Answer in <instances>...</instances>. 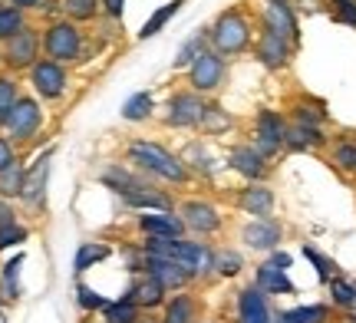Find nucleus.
<instances>
[{
  "mask_svg": "<svg viewBox=\"0 0 356 323\" xmlns=\"http://www.w3.org/2000/svg\"><path fill=\"white\" fill-rule=\"evenodd\" d=\"M50 158H53V145L43 152V156L26 168L24 179V192H20V201H26L30 208H43L47 201V179H50Z\"/></svg>",
  "mask_w": 356,
  "mask_h": 323,
  "instance_id": "17",
  "label": "nucleus"
},
{
  "mask_svg": "<svg viewBox=\"0 0 356 323\" xmlns=\"http://www.w3.org/2000/svg\"><path fill=\"white\" fill-rule=\"evenodd\" d=\"M327 287H330V304L337 310H356V281H346L337 274Z\"/></svg>",
  "mask_w": 356,
  "mask_h": 323,
  "instance_id": "29",
  "label": "nucleus"
},
{
  "mask_svg": "<svg viewBox=\"0 0 356 323\" xmlns=\"http://www.w3.org/2000/svg\"><path fill=\"white\" fill-rule=\"evenodd\" d=\"M274 205H277V194L267 181H248L238 192V208L251 218H274Z\"/></svg>",
  "mask_w": 356,
  "mask_h": 323,
  "instance_id": "13",
  "label": "nucleus"
},
{
  "mask_svg": "<svg viewBox=\"0 0 356 323\" xmlns=\"http://www.w3.org/2000/svg\"><path fill=\"white\" fill-rule=\"evenodd\" d=\"M198 323H211V320H198Z\"/></svg>",
  "mask_w": 356,
  "mask_h": 323,
  "instance_id": "54",
  "label": "nucleus"
},
{
  "mask_svg": "<svg viewBox=\"0 0 356 323\" xmlns=\"http://www.w3.org/2000/svg\"><path fill=\"white\" fill-rule=\"evenodd\" d=\"M10 7H17V10H30V7H43V0H10Z\"/></svg>",
  "mask_w": 356,
  "mask_h": 323,
  "instance_id": "51",
  "label": "nucleus"
},
{
  "mask_svg": "<svg viewBox=\"0 0 356 323\" xmlns=\"http://www.w3.org/2000/svg\"><path fill=\"white\" fill-rule=\"evenodd\" d=\"M208 50V30H198L195 37H188L185 43H181V50H178V56H175V69H185V66H191L202 53Z\"/></svg>",
  "mask_w": 356,
  "mask_h": 323,
  "instance_id": "32",
  "label": "nucleus"
},
{
  "mask_svg": "<svg viewBox=\"0 0 356 323\" xmlns=\"http://www.w3.org/2000/svg\"><path fill=\"white\" fill-rule=\"evenodd\" d=\"M126 201V208H132V211H168V215H175V201H172V194L162 192V188H145V192H136L129 194V198H122Z\"/></svg>",
  "mask_w": 356,
  "mask_h": 323,
  "instance_id": "25",
  "label": "nucleus"
},
{
  "mask_svg": "<svg viewBox=\"0 0 356 323\" xmlns=\"http://www.w3.org/2000/svg\"><path fill=\"white\" fill-rule=\"evenodd\" d=\"M139 320H142V310L126 297L109 300L102 307V323H139Z\"/></svg>",
  "mask_w": 356,
  "mask_h": 323,
  "instance_id": "28",
  "label": "nucleus"
},
{
  "mask_svg": "<svg viewBox=\"0 0 356 323\" xmlns=\"http://www.w3.org/2000/svg\"><path fill=\"white\" fill-rule=\"evenodd\" d=\"M165 109H168L165 122L172 129H198L202 126V113H204V99H202V92H195V90L175 92Z\"/></svg>",
  "mask_w": 356,
  "mask_h": 323,
  "instance_id": "9",
  "label": "nucleus"
},
{
  "mask_svg": "<svg viewBox=\"0 0 356 323\" xmlns=\"http://www.w3.org/2000/svg\"><path fill=\"white\" fill-rule=\"evenodd\" d=\"M24 179H26V168L20 165V158H17L10 168L0 172V198H7V201L20 198V192H24Z\"/></svg>",
  "mask_w": 356,
  "mask_h": 323,
  "instance_id": "30",
  "label": "nucleus"
},
{
  "mask_svg": "<svg viewBox=\"0 0 356 323\" xmlns=\"http://www.w3.org/2000/svg\"><path fill=\"white\" fill-rule=\"evenodd\" d=\"M323 145H327L323 126H300V122L287 126V139H284L287 152H314V149H323Z\"/></svg>",
  "mask_w": 356,
  "mask_h": 323,
  "instance_id": "22",
  "label": "nucleus"
},
{
  "mask_svg": "<svg viewBox=\"0 0 356 323\" xmlns=\"http://www.w3.org/2000/svg\"><path fill=\"white\" fill-rule=\"evenodd\" d=\"M257 63L267 66V69H284V66L291 63V56H293V43L291 40H284L277 37L274 30H261V37H257Z\"/></svg>",
  "mask_w": 356,
  "mask_h": 323,
  "instance_id": "19",
  "label": "nucleus"
},
{
  "mask_svg": "<svg viewBox=\"0 0 356 323\" xmlns=\"http://www.w3.org/2000/svg\"><path fill=\"white\" fill-rule=\"evenodd\" d=\"M73 297H76V307L83 313H102V307L109 304V300L102 297V294H96L86 281H76V284H73Z\"/></svg>",
  "mask_w": 356,
  "mask_h": 323,
  "instance_id": "37",
  "label": "nucleus"
},
{
  "mask_svg": "<svg viewBox=\"0 0 356 323\" xmlns=\"http://www.w3.org/2000/svg\"><path fill=\"white\" fill-rule=\"evenodd\" d=\"M20 267H24V251L20 254H13L7 264H3V271H0V281H3V297L7 300H17L20 297Z\"/></svg>",
  "mask_w": 356,
  "mask_h": 323,
  "instance_id": "36",
  "label": "nucleus"
},
{
  "mask_svg": "<svg viewBox=\"0 0 356 323\" xmlns=\"http://www.w3.org/2000/svg\"><path fill=\"white\" fill-rule=\"evenodd\" d=\"M26 238H30V228H24L20 221H13V224H3V228H0V251L24 245Z\"/></svg>",
  "mask_w": 356,
  "mask_h": 323,
  "instance_id": "44",
  "label": "nucleus"
},
{
  "mask_svg": "<svg viewBox=\"0 0 356 323\" xmlns=\"http://www.w3.org/2000/svg\"><path fill=\"white\" fill-rule=\"evenodd\" d=\"M264 26L274 30L277 37L291 40L293 47L300 40V26H297V13H293L291 0H264Z\"/></svg>",
  "mask_w": 356,
  "mask_h": 323,
  "instance_id": "15",
  "label": "nucleus"
},
{
  "mask_svg": "<svg viewBox=\"0 0 356 323\" xmlns=\"http://www.w3.org/2000/svg\"><path fill=\"white\" fill-rule=\"evenodd\" d=\"M126 300H132L136 307H139L142 313H152V310H162L168 300V290L155 277H149V274H136L132 281H129L126 294H122Z\"/></svg>",
  "mask_w": 356,
  "mask_h": 323,
  "instance_id": "11",
  "label": "nucleus"
},
{
  "mask_svg": "<svg viewBox=\"0 0 356 323\" xmlns=\"http://www.w3.org/2000/svg\"><path fill=\"white\" fill-rule=\"evenodd\" d=\"M17 221V211H13V205L7 201V198H0V228L3 224H13Z\"/></svg>",
  "mask_w": 356,
  "mask_h": 323,
  "instance_id": "49",
  "label": "nucleus"
},
{
  "mask_svg": "<svg viewBox=\"0 0 356 323\" xmlns=\"http://www.w3.org/2000/svg\"><path fill=\"white\" fill-rule=\"evenodd\" d=\"M228 168L248 181H264L270 175V162L257 152L254 145H234L228 152Z\"/></svg>",
  "mask_w": 356,
  "mask_h": 323,
  "instance_id": "16",
  "label": "nucleus"
},
{
  "mask_svg": "<svg viewBox=\"0 0 356 323\" xmlns=\"http://www.w3.org/2000/svg\"><path fill=\"white\" fill-rule=\"evenodd\" d=\"M24 26H26L24 10H17V7H0V40H3V43L10 37H17Z\"/></svg>",
  "mask_w": 356,
  "mask_h": 323,
  "instance_id": "40",
  "label": "nucleus"
},
{
  "mask_svg": "<svg viewBox=\"0 0 356 323\" xmlns=\"http://www.w3.org/2000/svg\"><path fill=\"white\" fill-rule=\"evenodd\" d=\"M254 284L264 290L267 297H287V294H297V284H293L287 271H277V267H270V264H261L254 274Z\"/></svg>",
  "mask_w": 356,
  "mask_h": 323,
  "instance_id": "24",
  "label": "nucleus"
},
{
  "mask_svg": "<svg viewBox=\"0 0 356 323\" xmlns=\"http://www.w3.org/2000/svg\"><path fill=\"white\" fill-rule=\"evenodd\" d=\"M40 47H43V40L33 26H24L17 37L7 40V47H3V63L10 66V69H30V66L40 60Z\"/></svg>",
  "mask_w": 356,
  "mask_h": 323,
  "instance_id": "10",
  "label": "nucleus"
},
{
  "mask_svg": "<svg viewBox=\"0 0 356 323\" xmlns=\"http://www.w3.org/2000/svg\"><path fill=\"white\" fill-rule=\"evenodd\" d=\"M17 79L13 76H0V126H7L13 106H17Z\"/></svg>",
  "mask_w": 356,
  "mask_h": 323,
  "instance_id": "42",
  "label": "nucleus"
},
{
  "mask_svg": "<svg viewBox=\"0 0 356 323\" xmlns=\"http://www.w3.org/2000/svg\"><path fill=\"white\" fill-rule=\"evenodd\" d=\"M0 63H3V53H0Z\"/></svg>",
  "mask_w": 356,
  "mask_h": 323,
  "instance_id": "55",
  "label": "nucleus"
},
{
  "mask_svg": "<svg viewBox=\"0 0 356 323\" xmlns=\"http://www.w3.org/2000/svg\"><path fill=\"white\" fill-rule=\"evenodd\" d=\"M126 158L139 168L142 175L162 179V181H168V185H185V181L191 179L185 158L172 156L165 145L152 142V139H136V142H129L126 145Z\"/></svg>",
  "mask_w": 356,
  "mask_h": 323,
  "instance_id": "1",
  "label": "nucleus"
},
{
  "mask_svg": "<svg viewBox=\"0 0 356 323\" xmlns=\"http://www.w3.org/2000/svg\"><path fill=\"white\" fill-rule=\"evenodd\" d=\"M145 274L155 277L168 294H178V290H185L188 284H195V274L172 258H152V254H145Z\"/></svg>",
  "mask_w": 356,
  "mask_h": 323,
  "instance_id": "12",
  "label": "nucleus"
},
{
  "mask_svg": "<svg viewBox=\"0 0 356 323\" xmlns=\"http://www.w3.org/2000/svg\"><path fill=\"white\" fill-rule=\"evenodd\" d=\"M330 3H333V20L356 30V0H330Z\"/></svg>",
  "mask_w": 356,
  "mask_h": 323,
  "instance_id": "46",
  "label": "nucleus"
},
{
  "mask_svg": "<svg viewBox=\"0 0 356 323\" xmlns=\"http://www.w3.org/2000/svg\"><path fill=\"white\" fill-rule=\"evenodd\" d=\"M178 218L185 221V231L198 234V238H211V234H218L225 228V218H221L218 205L204 201V198L181 201V205H178Z\"/></svg>",
  "mask_w": 356,
  "mask_h": 323,
  "instance_id": "5",
  "label": "nucleus"
},
{
  "mask_svg": "<svg viewBox=\"0 0 356 323\" xmlns=\"http://www.w3.org/2000/svg\"><path fill=\"white\" fill-rule=\"evenodd\" d=\"M13 162H17V152H13V142L7 139V135H0V172L3 168H10Z\"/></svg>",
  "mask_w": 356,
  "mask_h": 323,
  "instance_id": "47",
  "label": "nucleus"
},
{
  "mask_svg": "<svg viewBox=\"0 0 356 323\" xmlns=\"http://www.w3.org/2000/svg\"><path fill=\"white\" fill-rule=\"evenodd\" d=\"M155 109V96L152 92H136V96H129L126 106H122V119L126 122H142V119H149Z\"/></svg>",
  "mask_w": 356,
  "mask_h": 323,
  "instance_id": "31",
  "label": "nucleus"
},
{
  "mask_svg": "<svg viewBox=\"0 0 356 323\" xmlns=\"http://www.w3.org/2000/svg\"><path fill=\"white\" fill-rule=\"evenodd\" d=\"M0 304H3V297H0Z\"/></svg>",
  "mask_w": 356,
  "mask_h": 323,
  "instance_id": "56",
  "label": "nucleus"
},
{
  "mask_svg": "<svg viewBox=\"0 0 356 323\" xmlns=\"http://www.w3.org/2000/svg\"><path fill=\"white\" fill-rule=\"evenodd\" d=\"M267 264H270V267H277V271H287V267L293 264V258L287 254V251H270V258H267Z\"/></svg>",
  "mask_w": 356,
  "mask_h": 323,
  "instance_id": "48",
  "label": "nucleus"
},
{
  "mask_svg": "<svg viewBox=\"0 0 356 323\" xmlns=\"http://www.w3.org/2000/svg\"><path fill=\"white\" fill-rule=\"evenodd\" d=\"M122 264H126V271L136 277V274H145V251H142V245L139 247H122Z\"/></svg>",
  "mask_w": 356,
  "mask_h": 323,
  "instance_id": "45",
  "label": "nucleus"
},
{
  "mask_svg": "<svg viewBox=\"0 0 356 323\" xmlns=\"http://www.w3.org/2000/svg\"><path fill=\"white\" fill-rule=\"evenodd\" d=\"M244 271V254L231 247H215V274L218 277H238Z\"/></svg>",
  "mask_w": 356,
  "mask_h": 323,
  "instance_id": "33",
  "label": "nucleus"
},
{
  "mask_svg": "<svg viewBox=\"0 0 356 323\" xmlns=\"http://www.w3.org/2000/svg\"><path fill=\"white\" fill-rule=\"evenodd\" d=\"M139 323H159V320H152V317H142V320Z\"/></svg>",
  "mask_w": 356,
  "mask_h": 323,
  "instance_id": "53",
  "label": "nucleus"
},
{
  "mask_svg": "<svg viewBox=\"0 0 356 323\" xmlns=\"http://www.w3.org/2000/svg\"><path fill=\"white\" fill-rule=\"evenodd\" d=\"M330 162L337 168H343V172H356V142H346V139H340V142L333 145Z\"/></svg>",
  "mask_w": 356,
  "mask_h": 323,
  "instance_id": "43",
  "label": "nucleus"
},
{
  "mask_svg": "<svg viewBox=\"0 0 356 323\" xmlns=\"http://www.w3.org/2000/svg\"><path fill=\"white\" fill-rule=\"evenodd\" d=\"M293 122H300V126H323L327 122V109H323V103L300 99V103H293Z\"/></svg>",
  "mask_w": 356,
  "mask_h": 323,
  "instance_id": "38",
  "label": "nucleus"
},
{
  "mask_svg": "<svg viewBox=\"0 0 356 323\" xmlns=\"http://www.w3.org/2000/svg\"><path fill=\"white\" fill-rule=\"evenodd\" d=\"M122 7H126V0H102V10L109 13L113 20H119V17H122Z\"/></svg>",
  "mask_w": 356,
  "mask_h": 323,
  "instance_id": "50",
  "label": "nucleus"
},
{
  "mask_svg": "<svg viewBox=\"0 0 356 323\" xmlns=\"http://www.w3.org/2000/svg\"><path fill=\"white\" fill-rule=\"evenodd\" d=\"M40 126H43V109H40V103L30 99V96H20L3 129L10 132V142L24 145V142H30V139H37Z\"/></svg>",
  "mask_w": 356,
  "mask_h": 323,
  "instance_id": "7",
  "label": "nucleus"
},
{
  "mask_svg": "<svg viewBox=\"0 0 356 323\" xmlns=\"http://www.w3.org/2000/svg\"><path fill=\"white\" fill-rule=\"evenodd\" d=\"M30 83H33V90H37L40 99H47V103H53V99H60L66 92V86H70V76H66V66L56 63V60H37V63L30 66Z\"/></svg>",
  "mask_w": 356,
  "mask_h": 323,
  "instance_id": "8",
  "label": "nucleus"
},
{
  "mask_svg": "<svg viewBox=\"0 0 356 323\" xmlns=\"http://www.w3.org/2000/svg\"><path fill=\"white\" fill-rule=\"evenodd\" d=\"M198 129H204L208 135H221V132L231 129V116L221 109L218 103H204V113H202V126Z\"/></svg>",
  "mask_w": 356,
  "mask_h": 323,
  "instance_id": "35",
  "label": "nucleus"
},
{
  "mask_svg": "<svg viewBox=\"0 0 356 323\" xmlns=\"http://www.w3.org/2000/svg\"><path fill=\"white\" fill-rule=\"evenodd\" d=\"M346 320H350V323H356V310H346Z\"/></svg>",
  "mask_w": 356,
  "mask_h": 323,
  "instance_id": "52",
  "label": "nucleus"
},
{
  "mask_svg": "<svg viewBox=\"0 0 356 323\" xmlns=\"http://www.w3.org/2000/svg\"><path fill=\"white\" fill-rule=\"evenodd\" d=\"M99 179H102V185L113 188L119 198H129V194L152 188V179H149V175H136V172H129V168H122V165H109Z\"/></svg>",
  "mask_w": 356,
  "mask_h": 323,
  "instance_id": "20",
  "label": "nucleus"
},
{
  "mask_svg": "<svg viewBox=\"0 0 356 323\" xmlns=\"http://www.w3.org/2000/svg\"><path fill=\"white\" fill-rule=\"evenodd\" d=\"M330 320H333V307H327V304H307V307L274 313V323H330Z\"/></svg>",
  "mask_w": 356,
  "mask_h": 323,
  "instance_id": "26",
  "label": "nucleus"
},
{
  "mask_svg": "<svg viewBox=\"0 0 356 323\" xmlns=\"http://www.w3.org/2000/svg\"><path fill=\"white\" fill-rule=\"evenodd\" d=\"M300 251H304V258L314 264V271H317V277H320V284H330L333 277H337V264H333V260L327 258L323 251H317L314 245H304Z\"/></svg>",
  "mask_w": 356,
  "mask_h": 323,
  "instance_id": "39",
  "label": "nucleus"
},
{
  "mask_svg": "<svg viewBox=\"0 0 356 323\" xmlns=\"http://www.w3.org/2000/svg\"><path fill=\"white\" fill-rule=\"evenodd\" d=\"M241 241L251 247V251L270 254V251H277L280 241H284V228H280L277 218H254L251 224L241 228Z\"/></svg>",
  "mask_w": 356,
  "mask_h": 323,
  "instance_id": "14",
  "label": "nucleus"
},
{
  "mask_svg": "<svg viewBox=\"0 0 356 323\" xmlns=\"http://www.w3.org/2000/svg\"><path fill=\"white\" fill-rule=\"evenodd\" d=\"M287 119L280 116V113H274V109H261L254 119V139H251V145H254L257 152L270 162V158H277L280 152H284V139H287Z\"/></svg>",
  "mask_w": 356,
  "mask_h": 323,
  "instance_id": "4",
  "label": "nucleus"
},
{
  "mask_svg": "<svg viewBox=\"0 0 356 323\" xmlns=\"http://www.w3.org/2000/svg\"><path fill=\"white\" fill-rule=\"evenodd\" d=\"M225 76H228V60L221 56V53L215 50H204L195 63L188 66V83L195 92H218L221 90V83H225Z\"/></svg>",
  "mask_w": 356,
  "mask_h": 323,
  "instance_id": "6",
  "label": "nucleus"
},
{
  "mask_svg": "<svg viewBox=\"0 0 356 323\" xmlns=\"http://www.w3.org/2000/svg\"><path fill=\"white\" fill-rule=\"evenodd\" d=\"M113 254V247L102 245V241H83V245L76 247V258H73V274H86L89 267H99L102 260Z\"/></svg>",
  "mask_w": 356,
  "mask_h": 323,
  "instance_id": "27",
  "label": "nucleus"
},
{
  "mask_svg": "<svg viewBox=\"0 0 356 323\" xmlns=\"http://www.w3.org/2000/svg\"><path fill=\"white\" fill-rule=\"evenodd\" d=\"M251 37H254V30H251V20L244 17L238 7H231L218 17L215 24L208 26V43H211V50L221 53L225 60L228 56H238L251 47Z\"/></svg>",
  "mask_w": 356,
  "mask_h": 323,
  "instance_id": "2",
  "label": "nucleus"
},
{
  "mask_svg": "<svg viewBox=\"0 0 356 323\" xmlns=\"http://www.w3.org/2000/svg\"><path fill=\"white\" fill-rule=\"evenodd\" d=\"M43 50H47V60H56V63H73L83 56V33L73 20H56L43 30Z\"/></svg>",
  "mask_w": 356,
  "mask_h": 323,
  "instance_id": "3",
  "label": "nucleus"
},
{
  "mask_svg": "<svg viewBox=\"0 0 356 323\" xmlns=\"http://www.w3.org/2000/svg\"><path fill=\"white\" fill-rule=\"evenodd\" d=\"M159 323H198V300L191 294H185V290L172 294L165 300V307H162Z\"/></svg>",
  "mask_w": 356,
  "mask_h": 323,
  "instance_id": "23",
  "label": "nucleus"
},
{
  "mask_svg": "<svg viewBox=\"0 0 356 323\" xmlns=\"http://www.w3.org/2000/svg\"><path fill=\"white\" fill-rule=\"evenodd\" d=\"M181 3H185V0H168L165 7H159V10H155L152 17L145 20V26H142V30H139V40H149V37H155V33H159V30H162V26H165L168 20H172V17H175V13L181 10Z\"/></svg>",
  "mask_w": 356,
  "mask_h": 323,
  "instance_id": "34",
  "label": "nucleus"
},
{
  "mask_svg": "<svg viewBox=\"0 0 356 323\" xmlns=\"http://www.w3.org/2000/svg\"><path fill=\"white\" fill-rule=\"evenodd\" d=\"M238 323H274L270 300L257 284H248L238 290Z\"/></svg>",
  "mask_w": 356,
  "mask_h": 323,
  "instance_id": "18",
  "label": "nucleus"
},
{
  "mask_svg": "<svg viewBox=\"0 0 356 323\" xmlns=\"http://www.w3.org/2000/svg\"><path fill=\"white\" fill-rule=\"evenodd\" d=\"M139 231L145 238H181L185 234V221L175 215H168V211H145L139 215Z\"/></svg>",
  "mask_w": 356,
  "mask_h": 323,
  "instance_id": "21",
  "label": "nucleus"
},
{
  "mask_svg": "<svg viewBox=\"0 0 356 323\" xmlns=\"http://www.w3.org/2000/svg\"><path fill=\"white\" fill-rule=\"evenodd\" d=\"M60 7L66 10V17L73 24H83V20H92L96 10H99V0H60Z\"/></svg>",
  "mask_w": 356,
  "mask_h": 323,
  "instance_id": "41",
  "label": "nucleus"
}]
</instances>
